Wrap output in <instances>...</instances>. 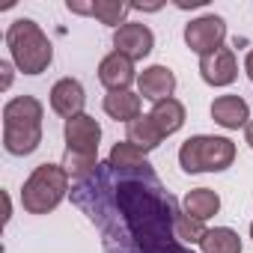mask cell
<instances>
[{"label":"cell","mask_w":253,"mask_h":253,"mask_svg":"<svg viewBox=\"0 0 253 253\" xmlns=\"http://www.w3.org/2000/svg\"><path fill=\"white\" fill-rule=\"evenodd\" d=\"M9 60L24 75H42L54 63V45L33 18H15L6 27Z\"/></svg>","instance_id":"1"},{"label":"cell","mask_w":253,"mask_h":253,"mask_svg":"<svg viewBox=\"0 0 253 253\" xmlns=\"http://www.w3.org/2000/svg\"><path fill=\"white\" fill-rule=\"evenodd\" d=\"M69 182H72V176L66 173L63 164H48V161L39 164L27 176V182L21 188V206H24V211L27 214H51L66 200Z\"/></svg>","instance_id":"2"},{"label":"cell","mask_w":253,"mask_h":253,"mask_svg":"<svg viewBox=\"0 0 253 253\" xmlns=\"http://www.w3.org/2000/svg\"><path fill=\"white\" fill-rule=\"evenodd\" d=\"M235 164V143L217 134H194L179 149V167L185 173H223Z\"/></svg>","instance_id":"3"},{"label":"cell","mask_w":253,"mask_h":253,"mask_svg":"<svg viewBox=\"0 0 253 253\" xmlns=\"http://www.w3.org/2000/svg\"><path fill=\"white\" fill-rule=\"evenodd\" d=\"M226 42V21L220 15H200L194 21L185 24V45L197 54V57H206V54H214L217 48H223Z\"/></svg>","instance_id":"4"},{"label":"cell","mask_w":253,"mask_h":253,"mask_svg":"<svg viewBox=\"0 0 253 253\" xmlns=\"http://www.w3.org/2000/svg\"><path fill=\"white\" fill-rule=\"evenodd\" d=\"M63 137H66V152H78V155H89L98 158V143H101V125L95 116L81 113L66 119L63 125Z\"/></svg>","instance_id":"5"},{"label":"cell","mask_w":253,"mask_h":253,"mask_svg":"<svg viewBox=\"0 0 253 253\" xmlns=\"http://www.w3.org/2000/svg\"><path fill=\"white\" fill-rule=\"evenodd\" d=\"M155 48V33L143 21H125L119 30H113V51L125 54L131 63L146 60Z\"/></svg>","instance_id":"6"},{"label":"cell","mask_w":253,"mask_h":253,"mask_svg":"<svg viewBox=\"0 0 253 253\" xmlns=\"http://www.w3.org/2000/svg\"><path fill=\"white\" fill-rule=\"evenodd\" d=\"M137 72H134V63L119 54V51H110L101 57L98 63V81L107 92H122V89H131V84H137Z\"/></svg>","instance_id":"7"},{"label":"cell","mask_w":253,"mask_h":253,"mask_svg":"<svg viewBox=\"0 0 253 253\" xmlns=\"http://www.w3.org/2000/svg\"><path fill=\"white\" fill-rule=\"evenodd\" d=\"M48 101H51V110L63 119H72V116H81L84 113V104H86V89L78 78H60L51 92H48Z\"/></svg>","instance_id":"8"},{"label":"cell","mask_w":253,"mask_h":253,"mask_svg":"<svg viewBox=\"0 0 253 253\" xmlns=\"http://www.w3.org/2000/svg\"><path fill=\"white\" fill-rule=\"evenodd\" d=\"M200 78L209 86H229L238 78V60L232 48H217L214 54L200 57Z\"/></svg>","instance_id":"9"},{"label":"cell","mask_w":253,"mask_h":253,"mask_svg":"<svg viewBox=\"0 0 253 253\" xmlns=\"http://www.w3.org/2000/svg\"><path fill=\"white\" fill-rule=\"evenodd\" d=\"M176 92V75L173 69L167 66H146L137 78V95L146 98V101H164V98H173Z\"/></svg>","instance_id":"10"},{"label":"cell","mask_w":253,"mask_h":253,"mask_svg":"<svg viewBox=\"0 0 253 253\" xmlns=\"http://www.w3.org/2000/svg\"><path fill=\"white\" fill-rule=\"evenodd\" d=\"M211 119L226 131H238L247 128L250 122V104L241 95H217L211 101Z\"/></svg>","instance_id":"11"},{"label":"cell","mask_w":253,"mask_h":253,"mask_svg":"<svg viewBox=\"0 0 253 253\" xmlns=\"http://www.w3.org/2000/svg\"><path fill=\"white\" fill-rule=\"evenodd\" d=\"M42 143V125H3V149L15 158L33 155Z\"/></svg>","instance_id":"12"},{"label":"cell","mask_w":253,"mask_h":253,"mask_svg":"<svg viewBox=\"0 0 253 253\" xmlns=\"http://www.w3.org/2000/svg\"><path fill=\"white\" fill-rule=\"evenodd\" d=\"M45 107L36 95H15L3 104V125H42Z\"/></svg>","instance_id":"13"},{"label":"cell","mask_w":253,"mask_h":253,"mask_svg":"<svg viewBox=\"0 0 253 253\" xmlns=\"http://www.w3.org/2000/svg\"><path fill=\"white\" fill-rule=\"evenodd\" d=\"M101 107H104V113L110 116V119H116V122H134L137 116H143L140 110H143V98L137 95V92H131V89H122V92H107L104 95V101H101Z\"/></svg>","instance_id":"14"},{"label":"cell","mask_w":253,"mask_h":253,"mask_svg":"<svg viewBox=\"0 0 253 253\" xmlns=\"http://www.w3.org/2000/svg\"><path fill=\"white\" fill-rule=\"evenodd\" d=\"M149 116H152V122L161 128V134H164V137H170V134L182 131V125H185V119H188V110H185V104L173 95V98L155 101V104H152V110H149Z\"/></svg>","instance_id":"15"},{"label":"cell","mask_w":253,"mask_h":253,"mask_svg":"<svg viewBox=\"0 0 253 253\" xmlns=\"http://www.w3.org/2000/svg\"><path fill=\"white\" fill-rule=\"evenodd\" d=\"M125 140L134 143L140 152H152V149H158V146L164 143V134H161L158 125L152 122V116L143 113V116H137L134 122L125 125Z\"/></svg>","instance_id":"16"},{"label":"cell","mask_w":253,"mask_h":253,"mask_svg":"<svg viewBox=\"0 0 253 253\" xmlns=\"http://www.w3.org/2000/svg\"><path fill=\"white\" fill-rule=\"evenodd\" d=\"M182 209H185V214H191L194 220H203V223H206L209 217H214V214L220 211V197H217V191H211V188H194V191L185 194Z\"/></svg>","instance_id":"17"},{"label":"cell","mask_w":253,"mask_h":253,"mask_svg":"<svg viewBox=\"0 0 253 253\" xmlns=\"http://www.w3.org/2000/svg\"><path fill=\"white\" fill-rule=\"evenodd\" d=\"M107 167L113 173H137V170L149 167V161H146V152H140L128 140H122V143H113V149L107 155Z\"/></svg>","instance_id":"18"},{"label":"cell","mask_w":253,"mask_h":253,"mask_svg":"<svg viewBox=\"0 0 253 253\" xmlns=\"http://www.w3.org/2000/svg\"><path fill=\"white\" fill-rule=\"evenodd\" d=\"M203 253H241V235L229 226H214L200 241Z\"/></svg>","instance_id":"19"},{"label":"cell","mask_w":253,"mask_h":253,"mask_svg":"<svg viewBox=\"0 0 253 253\" xmlns=\"http://www.w3.org/2000/svg\"><path fill=\"white\" fill-rule=\"evenodd\" d=\"M131 12V3H122V0H92V18H98L101 24L119 30L125 24V15Z\"/></svg>","instance_id":"20"},{"label":"cell","mask_w":253,"mask_h":253,"mask_svg":"<svg viewBox=\"0 0 253 253\" xmlns=\"http://www.w3.org/2000/svg\"><path fill=\"white\" fill-rule=\"evenodd\" d=\"M206 226H203V220H194L191 214H185V211H179L176 214V238L185 244V247H194V244H200L203 238H206Z\"/></svg>","instance_id":"21"},{"label":"cell","mask_w":253,"mask_h":253,"mask_svg":"<svg viewBox=\"0 0 253 253\" xmlns=\"http://www.w3.org/2000/svg\"><path fill=\"white\" fill-rule=\"evenodd\" d=\"M63 167H66V173H69L75 182H84V179H89V176L98 170V158L78 155V152H66V155H63Z\"/></svg>","instance_id":"22"},{"label":"cell","mask_w":253,"mask_h":253,"mask_svg":"<svg viewBox=\"0 0 253 253\" xmlns=\"http://www.w3.org/2000/svg\"><path fill=\"white\" fill-rule=\"evenodd\" d=\"M0 72H3V89H9V84H12V60L0 63Z\"/></svg>","instance_id":"23"},{"label":"cell","mask_w":253,"mask_h":253,"mask_svg":"<svg viewBox=\"0 0 253 253\" xmlns=\"http://www.w3.org/2000/svg\"><path fill=\"white\" fill-rule=\"evenodd\" d=\"M244 72H247V78L253 81V51H247V57H244Z\"/></svg>","instance_id":"24"},{"label":"cell","mask_w":253,"mask_h":253,"mask_svg":"<svg viewBox=\"0 0 253 253\" xmlns=\"http://www.w3.org/2000/svg\"><path fill=\"white\" fill-rule=\"evenodd\" d=\"M244 143H247V146L253 149V119L247 122V128H244Z\"/></svg>","instance_id":"25"},{"label":"cell","mask_w":253,"mask_h":253,"mask_svg":"<svg viewBox=\"0 0 253 253\" xmlns=\"http://www.w3.org/2000/svg\"><path fill=\"white\" fill-rule=\"evenodd\" d=\"M250 238H253V220H250Z\"/></svg>","instance_id":"26"}]
</instances>
